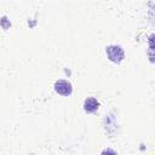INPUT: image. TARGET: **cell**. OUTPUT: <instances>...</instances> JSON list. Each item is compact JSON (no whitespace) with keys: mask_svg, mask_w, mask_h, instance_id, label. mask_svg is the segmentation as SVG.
Returning a JSON list of instances; mask_svg holds the SVG:
<instances>
[{"mask_svg":"<svg viewBox=\"0 0 155 155\" xmlns=\"http://www.w3.org/2000/svg\"><path fill=\"white\" fill-rule=\"evenodd\" d=\"M105 52H107V56H108L109 61H111L114 63H120L125 58L124 50L119 45H110V46H108L105 48Z\"/></svg>","mask_w":155,"mask_h":155,"instance_id":"1","label":"cell"},{"mask_svg":"<svg viewBox=\"0 0 155 155\" xmlns=\"http://www.w3.org/2000/svg\"><path fill=\"white\" fill-rule=\"evenodd\" d=\"M54 90L57 93L62 94V96H69L73 91L71 84L67 80H58L54 82Z\"/></svg>","mask_w":155,"mask_h":155,"instance_id":"2","label":"cell"},{"mask_svg":"<svg viewBox=\"0 0 155 155\" xmlns=\"http://www.w3.org/2000/svg\"><path fill=\"white\" fill-rule=\"evenodd\" d=\"M98 108H99V102L96 98L90 97V98L85 99V102H84V110L86 113H94V111H97Z\"/></svg>","mask_w":155,"mask_h":155,"instance_id":"3","label":"cell"},{"mask_svg":"<svg viewBox=\"0 0 155 155\" xmlns=\"http://www.w3.org/2000/svg\"><path fill=\"white\" fill-rule=\"evenodd\" d=\"M101 155H117V153L114 151L113 149H104Z\"/></svg>","mask_w":155,"mask_h":155,"instance_id":"4","label":"cell"}]
</instances>
